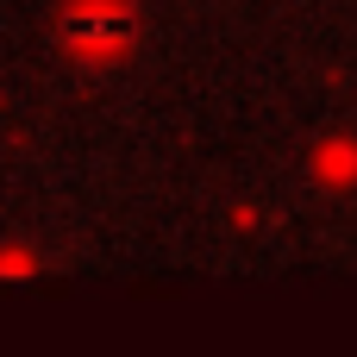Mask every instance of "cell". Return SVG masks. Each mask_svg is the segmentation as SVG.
Instances as JSON below:
<instances>
[{
  "mask_svg": "<svg viewBox=\"0 0 357 357\" xmlns=\"http://www.w3.org/2000/svg\"><path fill=\"white\" fill-rule=\"evenodd\" d=\"M126 38H132L126 6H69L63 13V44L75 56H119Z\"/></svg>",
  "mask_w": 357,
  "mask_h": 357,
  "instance_id": "6da1fadb",
  "label": "cell"
}]
</instances>
